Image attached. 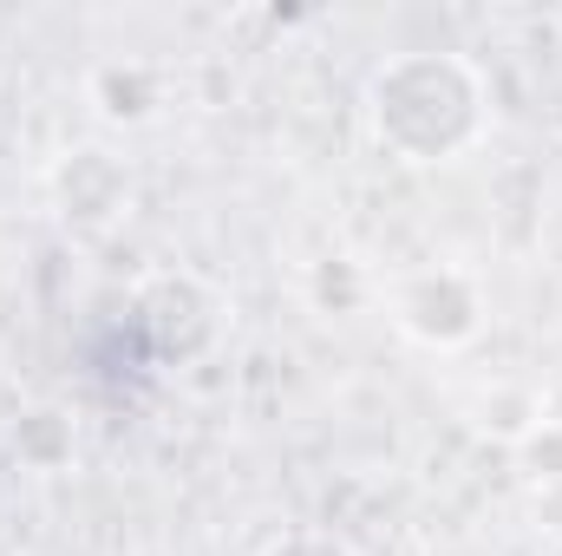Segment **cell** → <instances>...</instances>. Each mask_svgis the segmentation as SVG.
Segmentation results:
<instances>
[{
	"instance_id": "cell-1",
	"label": "cell",
	"mask_w": 562,
	"mask_h": 556,
	"mask_svg": "<svg viewBox=\"0 0 562 556\" xmlns=\"http://www.w3.org/2000/svg\"><path fill=\"white\" fill-rule=\"evenodd\" d=\"M367 138L406 170H438L491 138V79L471 53L413 46L367 73L360 86Z\"/></svg>"
},
{
	"instance_id": "cell-2",
	"label": "cell",
	"mask_w": 562,
	"mask_h": 556,
	"mask_svg": "<svg viewBox=\"0 0 562 556\" xmlns=\"http://www.w3.org/2000/svg\"><path fill=\"white\" fill-rule=\"evenodd\" d=\"M229 327H236L229 294L210 276H196V269H150L132 288V334L170 374H190V367L216 360Z\"/></svg>"
},
{
	"instance_id": "cell-3",
	"label": "cell",
	"mask_w": 562,
	"mask_h": 556,
	"mask_svg": "<svg viewBox=\"0 0 562 556\" xmlns=\"http://www.w3.org/2000/svg\"><path fill=\"white\" fill-rule=\"evenodd\" d=\"M386 321L425 354H464L491 327V294L464 263H419L386 281Z\"/></svg>"
},
{
	"instance_id": "cell-4",
	"label": "cell",
	"mask_w": 562,
	"mask_h": 556,
	"mask_svg": "<svg viewBox=\"0 0 562 556\" xmlns=\"http://www.w3.org/2000/svg\"><path fill=\"white\" fill-rule=\"evenodd\" d=\"M46 210L72 236H112L138 210V170L112 144H66L46 164Z\"/></svg>"
},
{
	"instance_id": "cell-5",
	"label": "cell",
	"mask_w": 562,
	"mask_h": 556,
	"mask_svg": "<svg viewBox=\"0 0 562 556\" xmlns=\"http://www.w3.org/2000/svg\"><path fill=\"white\" fill-rule=\"evenodd\" d=\"M86 105H92V119H99L105 132H144V125L164 119L170 86H164V73H157L150 59L119 53V59H99V66L86 73Z\"/></svg>"
},
{
	"instance_id": "cell-6",
	"label": "cell",
	"mask_w": 562,
	"mask_h": 556,
	"mask_svg": "<svg viewBox=\"0 0 562 556\" xmlns=\"http://www.w3.org/2000/svg\"><path fill=\"white\" fill-rule=\"evenodd\" d=\"M7 452L20 458V471L59 478L79 458V419L66 413L59 400H33V407H20V413L7 419Z\"/></svg>"
},
{
	"instance_id": "cell-7",
	"label": "cell",
	"mask_w": 562,
	"mask_h": 556,
	"mask_svg": "<svg viewBox=\"0 0 562 556\" xmlns=\"http://www.w3.org/2000/svg\"><path fill=\"white\" fill-rule=\"evenodd\" d=\"M386 288L373 281V269L360 263V256H321L314 269H307V301H314V314H327V321H353V314H367L373 301H380Z\"/></svg>"
},
{
	"instance_id": "cell-8",
	"label": "cell",
	"mask_w": 562,
	"mask_h": 556,
	"mask_svg": "<svg viewBox=\"0 0 562 556\" xmlns=\"http://www.w3.org/2000/svg\"><path fill=\"white\" fill-rule=\"evenodd\" d=\"M543 419H550L543 393H537V387H524V380H491V387L477 393V407H471V425H477L484 438L510 445V452H517L530 432H543Z\"/></svg>"
},
{
	"instance_id": "cell-9",
	"label": "cell",
	"mask_w": 562,
	"mask_h": 556,
	"mask_svg": "<svg viewBox=\"0 0 562 556\" xmlns=\"http://www.w3.org/2000/svg\"><path fill=\"white\" fill-rule=\"evenodd\" d=\"M524 465H530V478L550 491V485H562V419H543V432H530L524 445Z\"/></svg>"
},
{
	"instance_id": "cell-10",
	"label": "cell",
	"mask_w": 562,
	"mask_h": 556,
	"mask_svg": "<svg viewBox=\"0 0 562 556\" xmlns=\"http://www.w3.org/2000/svg\"><path fill=\"white\" fill-rule=\"evenodd\" d=\"M262 556H360L347 537H334V531H288V537H276Z\"/></svg>"
}]
</instances>
